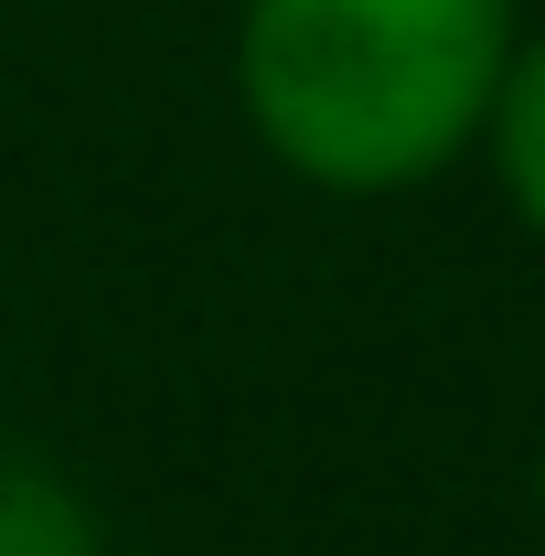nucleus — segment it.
<instances>
[{
    "instance_id": "f257e3e1",
    "label": "nucleus",
    "mask_w": 545,
    "mask_h": 556,
    "mask_svg": "<svg viewBox=\"0 0 545 556\" xmlns=\"http://www.w3.org/2000/svg\"><path fill=\"white\" fill-rule=\"evenodd\" d=\"M514 43V0H246L236 97L300 182L407 193L481 139Z\"/></svg>"
},
{
    "instance_id": "f03ea898",
    "label": "nucleus",
    "mask_w": 545,
    "mask_h": 556,
    "mask_svg": "<svg viewBox=\"0 0 545 556\" xmlns=\"http://www.w3.org/2000/svg\"><path fill=\"white\" fill-rule=\"evenodd\" d=\"M481 139H492V172H503L514 214L545 236V33L514 43V65H503V97H492Z\"/></svg>"
},
{
    "instance_id": "7ed1b4c3",
    "label": "nucleus",
    "mask_w": 545,
    "mask_h": 556,
    "mask_svg": "<svg viewBox=\"0 0 545 556\" xmlns=\"http://www.w3.org/2000/svg\"><path fill=\"white\" fill-rule=\"evenodd\" d=\"M0 556H97V525L43 471H0Z\"/></svg>"
},
{
    "instance_id": "20e7f679",
    "label": "nucleus",
    "mask_w": 545,
    "mask_h": 556,
    "mask_svg": "<svg viewBox=\"0 0 545 556\" xmlns=\"http://www.w3.org/2000/svg\"><path fill=\"white\" fill-rule=\"evenodd\" d=\"M535 525H545V471H535Z\"/></svg>"
}]
</instances>
